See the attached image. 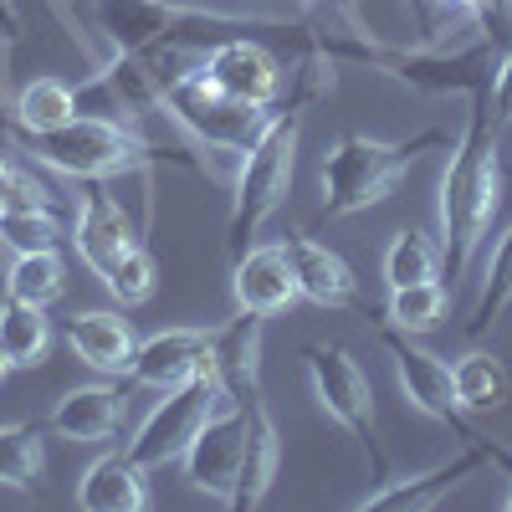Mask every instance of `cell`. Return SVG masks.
Listing matches in <instances>:
<instances>
[{
    "label": "cell",
    "mask_w": 512,
    "mask_h": 512,
    "mask_svg": "<svg viewBox=\"0 0 512 512\" xmlns=\"http://www.w3.org/2000/svg\"><path fill=\"white\" fill-rule=\"evenodd\" d=\"M241 446H246V400H226L210 410V420L200 425V436L190 441V451L180 456L185 461V477L195 492L216 497V502H231V487H236V466H241Z\"/></svg>",
    "instance_id": "cell-9"
},
{
    "label": "cell",
    "mask_w": 512,
    "mask_h": 512,
    "mask_svg": "<svg viewBox=\"0 0 512 512\" xmlns=\"http://www.w3.org/2000/svg\"><path fill=\"white\" fill-rule=\"evenodd\" d=\"M216 405H221V379H216V364L205 359L185 384H175V390H159V405H154L149 420L139 425V436L128 441V456H134L144 472L180 461Z\"/></svg>",
    "instance_id": "cell-6"
},
{
    "label": "cell",
    "mask_w": 512,
    "mask_h": 512,
    "mask_svg": "<svg viewBox=\"0 0 512 512\" xmlns=\"http://www.w3.org/2000/svg\"><path fill=\"white\" fill-rule=\"evenodd\" d=\"M21 41V11L16 0H0V47H16Z\"/></svg>",
    "instance_id": "cell-34"
},
{
    "label": "cell",
    "mask_w": 512,
    "mask_h": 512,
    "mask_svg": "<svg viewBox=\"0 0 512 512\" xmlns=\"http://www.w3.org/2000/svg\"><path fill=\"white\" fill-rule=\"evenodd\" d=\"M297 134H303V108H272L262 139L241 154V175H236V200H231V221H226V256L256 246L262 226L277 216L292 195V169H297Z\"/></svg>",
    "instance_id": "cell-5"
},
{
    "label": "cell",
    "mask_w": 512,
    "mask_h": 512,
    "mask_svg": "<svg viewBox=\"0 0 512 512\" xmlns=\"http://www.w3.org/2000/svg\"><path fill=\"white\" fill-rule=\"evenodd\" d=\"M512 308V226L502 231L492 262H487V277H482V292L472 313H466V338H482L487 328H497V318Z\"/></svg>",
    "instance_id": "cell-26"
},
{
    "label": "cell",
    "mask_w": 512,
    "mask_h": 512,
    "mask_svg": "<svg viewBox=\"0 0 512 512\" xmlns=\"http://www.w3.org/2000/svg\"><path fill=\"white\" fill-rule=\"evenodd\" d=\"M277 466H282V436H277V420L262 400V390L246 395V446H241V466H236V487H231V512H251L262 507L272 482H277Z\"/></svg>",
    "instance_id": "cell-13"
},
{
    "label": "cell",
    "mask_w": 512,
    "mask_h": 512,
    "mask_svg": "<svg viewBox=\"0 0 512 512\" xmlns=\"http://www.w3.org/2000/svg\"><path fill=\"white\" fill-rule=\"evenodd\" d=\"M103 287L118 297L123 308H134V303H144V297H154V287H159V262H154V251L144 246V241H134L118 262L103 272Z\"/></svg>",
    "instance_id": "cell-30"
},
{
    "label": "cell",
    "mask_w": 512,
    "mask_h": 512,
    "mask_svg": "<svg viewBox=\"0 0 512 512\" xmlns=\"http://www.w3.org/2000/svg\"><path fill=\"white\" fill-rule=\"evenodd\" d=\"M16 149H26L36 164L57 169L67 180H118V175H154V149L128 123L103 113H77L57 128H16L6 123Z\"/></svg>",
    "instance_id": "cell-3"
},
{
    "label": "cell",
    "mask_w": 512,
    "mask_h": 512,
    "mask_svg": "<svg viewBox=\"0 0 512 512\" xmlns=\"http://www.w3.org/2000/svg\"><path fill=\"white\" fill-rule=\"evenodd\" d=\"M451 390H456V405L472 410V415H487V410H502L507 395H512V379H507V364L497 354H461L451 364Z\"/></svg>",
    "instance_id": "cell-21"
},
{
    "label": "cell",
    "mask_w": 512,
    "mask_h": 512,
    "mask_svg": "<svg viewBox=\"0 0 512 512\" xmlns=\"http://www.w3.org/2000/svg\"><path fill=\"white\" fill-rule=\"evenodd\" d=\"M431 149H446L441 128H420L415 139H400V144L344 134L323 154V221H344L379 200H390L400 180L415 169V159Z\"/></svg>",
    "instance_id": "cell-4"
},
{
    "label": "cell",
    "mask_w": 512,
    "mask_h": 512,
    "mask_svg": "<svg viewBox=\"0 0 512 512\" xmlns=\"http://www.w3.org/2000/svg\"><path fill=\"white\" fill-rule=\"evenodd\" d=\"M41 436L47 425H0V487H16V492H31L41 482Z\"/></svg>",
    "instance_id": "cell-27"
},
{
    "label": "cell",
    "mask_w": 512,
    "mask_h": 512,
    "mask_svg": "<svg viewBox=\"0 0 512 512\" xmlns=\"http://www.w3.org/2000/svg\"><path fill=\"white\" fill-rule=\"evenodd\" d=\"M303 364H308V379H313V395L318 405L328 410V420H338L344 431L364 446L374 477L384 482V451H379V436H374V384L369 374L359 369V359L344 349V344H308L303 349Z\"/></svg>",
    "instance_id": "cell-7"
},
{
    "label": "cell",
    "mask_w": 512,
    "mask_h": 512,
    "mask_svg": "<svg viewBox=\"0 0 512 512\" xmlns=\"http://www.w3.org/2000/svg\"><path fill=\"white\" fill-rule=\"evenodd\" d=\"M477 466H487V446H482L477 431H466V451H461V456L431 466V472L400 477V482L384 477V482H379L369 497H359L354 507H359V512H431V507H441L466 477H472Z\"/></svg>",
    "instance_id": "cell-10"
},
{
    "label": "cell",
    "mask_w": 512,
    "mask_h": 512,
    "mask_svg": "<svg viewBox=\"0 0 512 512\" xmlns=\"http://www.w3.org/2000/svg\"><path fill=\"white\" fill-rule=\"evenodd\" d=\"M123 420V390L113 384H88L57 400L47 431H57L62 441H108Z\"/></svg>",
    "instance_id": "cell-20"
},
{
    "label": "cell",
    "mask_w": 512,
    "mask_h": 512,
    "mask_svg": "<svg viewBox=\"0 0 512 512\" xmlns=\"http://www.w3.org/2000/svg\"><path fill=\"white\" fill-rule=\"evenodd\" d=\"M262 328H267L262 313L236 308V318L226 328L210 333V364H216L226 400H246L262 390Z\"/></svg>",
    "instance_id": "cell-14"
},
{
    "label": "cell",
    "mask_w": 512,
    "mask_h": 512,
    "mask_svg": "<svg viewBox=\"0 0 512 512\" xmlns=\"http://www.w3.org/2000/svg\"><path fill=\"white\" fill-rule=\"evenodd\" d=\"M93 26L113 52L128 57H164L190 52L205 57L216 41L251 36V31H297L277 16H231V11H200L180 0H93Z\"/></svg>",
    "instance_id": "cell-2"
},
{
    "label": "cell",
    "mask_w": 512,
    "mask_h": 512,
    "mask_svg": "<svg viewBox=\"0 0 512 512\" xmlns=\"http://www.w3.org/2000/svg\"><path fill=\"white\" fill-rule=\"evenodd\" d=\"M492 118H497L502 134L512 128V52L497 57V77H492Z\"/></svg>",
    "instance_id": "cell-33"
},
{
    "label": "cell",
    "mask_w": 512,
    "mask_h": 512,
    "mask_svg": "<svg viewBox=\"0 0 512 512\" xmlns=\"http://www.w3.org/2000/svg\"><path fill=\"white\" fill-rule=\"evenodd\" d=\"M210 359V333L200 328H164L154 338H139L134 364H128V384H149V390H175L200 364Z\"/></svg>",
    "instance_id": "cell-15"
},
{
    "label": "cell",
    "mask_w": 512,
    "mask_h": 512,
    "mask_svg": "<svg viewBox=\"0 0 512 512\" xmlns=\"http://www.w3.org/2000/svg\"><path fill=\"white\" fill-rule=\"evenodd\" d=\"M134 226H128L123 200L108 190V180H77V226H72V246L98 277L134 246Z\"/></svg>",
    "instance_id": "cell-12"
},
{
    "label": "cell",
    "mask_w": 512,
    "mask_h": 512,
    "mask_svg": "<svg viewBox=\"0 0 512 512\" xmlns=\"http://www.w3.org/2000/svg\"><path fill=\"white\" fill-rule=\"evenodd\" d=\"M67 287V272H62V256L57 251H16V262L6 272V297H21V303H36V308H52Z\"/></svg>",
    "instance_id": "cell-25"
},
{
    "label": "cell",
    "mask_w": 512,
    "mask_h": 512,
    "mask_svg": "<svg viewBox=\"0 0 512 512\" xmlns=\"http://www.w3.org/2000/svg\"><path fill=\"white\" fill-rule=\"evenodd\" d=\"M446 308H451V287L441 277L410 282V287H390V313H384V323H395L400 333L420 338V333L446 323Z\"/></svg>",
    "instance_id": "cell-24"
},
{
    "label": "cell",
    "mask_w": 512,
    "mask_h": 512,
    "mask_svg": "<svg viewBox=\"0 0 512 512\" xmlns=\"http://www.w3.org/2000/svg\"><path fill=\"white\" fill-rule=\"evenodd\" d=\"M200 67L236 103H251V108H277L282 103V62L267 47H256L251 36L216 41V47L200 57Z\"/></svg>",
    "instance_id": "cell-11"
},
{
    "label": "cell",
    "mask_w": 512,
    "mask_h": 512,
    "mask_svg": "<svg viewBox=\"0 0 512 512\" xmlns=\"http://www.w3.org/2000/svg\"><path fill=\"white\" fill-rule=\"evenodd\" d=\"M231 292H236V308H251L262 318L287 313L297 303V277L287 267L282 241L277 246H246L231 262Z\"/></svg>",
    "instance_id": "cell-16"
},
{
    "label": "cell",
    "mask_w": 512,
    "mask_h": 512,
    "mask_svg": "<svg viewBox=\"0 0 512 512\" xmlns=\"http://www.w3.org/2000/svg\"><path fill=\"white\" fill-rule=\"evenodd\" d=\"M308 6H313V0H308Z\"/></svg>",
    "instance_id": "cell-37"
},
{
    "label": "cell",
    "mask_w": 512,
    "mask_h": 512,
    "mask_svg": "<svg viewBox=\"0 0 512 512\" xmlns=\"http://www.w3.org/2000/svg\"><path fill=\"white\" fill-rule=\"evenodd\" d=\"M77 507H88V512H144L149 507L144 466L128 451H103L77 482Z\"/></svg>",
    "instance_id": "cell-18"
},
{
    "label": "cell",
    "mask_w": 512,
    "mask_h": 512,
    "mask_svg": "<svg viewBox=\"0 0 512 512\" xmlns=\"http://www.w3.org/2000/svg\"><path fill=\"white\" fill-rule=\"evenodd\" d=\"M282 251H287V267L297 277V297H308V303H318V308H349L354 303L359 282H354L349 262L338 251H328L313 236H287Z\"/></svg>",
    "instance_id": "cell-17"
},
{
    "label": "cell",
    "mask_w": 512,
    "mask_h": 512,
    "mask_svg": "<svg viewBox=\"0 0 512 512\" xmlns=\"http://www.w3.org/2000/svg\"><path fill=\"white\" fill-rule=\"evenodd\" d=\"M451 6H461L466 16H472L477 36L487 41L497 57L512 52V0H451Z\"/></svg>",
    "instance_id": "cell-31"
},
{
    "label": "cell",
    "mask_w": 512,
    "mask_h": 512,
    "mask_svg": "<svg viewBox=\"0 0 512 512\" xmlns=\"http://www.w3.org/2000/svg\"><path fill=\"white\" fill-rule=\"evenodd\" d=\"M67 344L82 364L123 379L128 364H134L139 338H134V328H128V318H118V313H72L67 318Z\"/></svg>",
    "instance_id": "cell-19"
},
{
    "label": "cell",
    "mask_w": 512,
    "mask_h": 512,
    "mask_svg": "<svg viewBox=\"0 0 512 512\" xmlns=\"http://www.w3.org/2000/svg\"><path fill=\"white\" fill-rule=\"evenodd\" d=\"M62 236L67 231L52 205H6L0 210V241L11 251H57Z\"/></svg>",
    "instance_id": "cell-28"
},
{
    "label": "cell",
    "mask_w": 512,
    "mask_h": 512,
    "mask_svg": "<svg viewBox=\"0 0 512 512\" xmlns=\"http://www.w3.org/2000/svg\"><path fill=\"white\" fill-rule=\"evenodd\" d=\"M0 349L16 369H31L47 359L52 349V323H47V308L36 303H21V297H6L0 303Z\"/></svg>",
    "instance_id": "cell-22"
},
{
    "label": "cell",
    "mask_w": 512,
    "mask_h": 512,
    "mask_svg": "<svg viewBox=\"0 0 512 512\" xmlns=\"http://www.w3.org/2000/svg\"><path fill=\"white\" fill-rule=\"evenodd\" d=\"M441 277V246L425 231H400L384 251V282L390 287H410V282H431Z\"/></svg>",
    "instance_id": "cell-29"
},
{
    "label": "cell",
    "mask_w": 512,
    "mask_h": 512,
    "mask_svg": "<svg viewBox=\"0 0 512 512\" xmlns=\"http://www.w3.org/2000/svg\"><path fill=\"white\" fill-rule=\"evenodd\" d=\"M11 175H16V164H11V154H6V149H0V185H6Z\"/></svg>",
    "instance_id": "cell-35"
},
{
    "label": "cell",
    "mask_w": 512,
    "mask_h": 512,
    "mask_svg": "<svg viewBox=\"0 0 512 512\" xmlns=\"http://www.w3.org/2000/svg\"><path fill=\"white\" fill-rule=\"evenodd\" d=\"M11 369H16V364H11V359H6V349H0V379H6V374H11Z\"/></svg>",
    "instance_id": "cell-36"
},
{
    "label": "cell",
    "mask_w": 512,
    "mask_h": 512,
    "mask_svg": "<svg viewBox=\"0 0 512 512\" xmlns=\"http://www.w3.org/2000/svg\"><path fill=\"white\" fill-rule=\"evenodd\" d=\"M379 338H384V354H390V364H395V379H400L405 400L425 420H441V425H451V431L466 436L461 405H456V390H451V364L441 354H431V349H420L415 338L400 333L395 323H379Z\"/></svg>",
    "instance_id": "cell-8"
},
{
    "label": "cell",
    "mask_w": 512,
    "mask_h": 512,
    "mask_svg": "<svg viewBox=\"0 0 512 512\" xmlns=\"http://www.w3.org/2000/svg\"><path fill=\"white\" fill-rule=\"evenodd\" d=\"M410 16H415V36L420 47H431V41H446V16H451V0H410Z\"/></svg>",
    "instance_id": "cell-32"
},
{
    "label": "cell",
    "mask_w": 512,
    "mask_h": 512,
    "mask_svg": "<svg viewBox=\"0 0 512 512\" xmlns=\"http://www.w3.org/2000/svg\"><path fill=\"white\" fill-rule=\"evenodd\" d=\"M497 205H502V128L492 118V88H477L466 128L446 159L441 210H436L441 216V272L451 292L466 277V267H472L482 236L492 231Z\"/></svg>",
    "instance_id": "cell-1"
},
{
    "label": "cell",
    "mask_w": 512,
    "mask_h": 512,
    "mask_svg": "<svg viewBox=\"0 0 512 512\" xmlns=\"http://www.w3.org/2000/svg\"><path fill=\"white\" fill-rule=\"evenodd\" d=\"M77 118V88L62 77H36L16 93V108L0 113V123H16V128H57Z\"/></svg>",
    "instance_id": "cell-23"
}]
</instances>
